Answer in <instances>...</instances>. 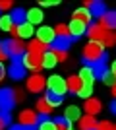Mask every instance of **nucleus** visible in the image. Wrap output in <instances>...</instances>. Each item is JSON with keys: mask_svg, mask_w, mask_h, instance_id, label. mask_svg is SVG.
Wrapping results in <instances>:
<instances>
[{"mask_svg": "<svg viewBox=\"0 0 116 130\" xmlns=\"http://www.w3.org/2000/svg\"><path fill=\"white\" fill-rule=\"evenodd\" d=\"M87 35L91 37V41H97V43H101L103 47H112V45H114V39H116L103 23H93V25H89L87 27Z\"/></svg>", "mask_w": 116, "mask_h": 130, "instance_id": "nucleus-1", "label": "nucleus"}, {"mask_svg": "<svg viewBox=\"0 0 116 130\" xmlns=\"http://www.w3.org/2000/svg\"><path fill=\"white\" fill-rule=\"evenodd\" d=\"M105 47L101 43H97V41H91V43L85 45V49H83V62H85V66H91L95 64L97 60H101L103 56H105Z\"/></svg>", "mask_w": 116, "mask_h": 130, "instance_id": "nucleus-2", "label": "nucleus"}, {"mask_svg": "<svg viewBox=\"0 0 116 130\" xmlns=\"http://www.w3.org/2000/svg\"><path fill=\"white\" fill-rule=\"evenodd\" d=\"M2 49H4V53L8 54V56H12V58H21L25 47H23V43L19 41V39H14V37H12V39L2 41Z\"/></svg>", "mask_w": 116, "mask_h": 130, "instance_id": "nucleus-3", "label": "nucleus"}, {"mask_svg": "<svg viewBox=\"0 0 116 130\" xmlns=\"http://www.w3.org/2000/svg\"><path fill=\"white\" fill-rule=\"evenodd\" d=\"M16 91L12 87H0V111L10 113L14 105H16Z\"/></svg>", "mask_w": 116, "mask_h": 130, "instance_id": "nucleus-4", "label": "nucleus"}, {"mask_svg": "<svg viewBox=\"0 0 116 130\" xmlns=\"http://www.w3.org/2000/svg\"><path fill=\"white\" fill-rule=\"evenodd\" d=\"M47 89H49V91H54V93H58V95L64 97V93L68 91L66 80H64L62 76H58V74H52V76L47 80Z\"/></svg>", "mask_w": 116, "mask_h": 130, "instance_id": "nucleus-5", "label": "nucleus"}, {"mask_svg": "<svg viewBox=\"0 0 116 130\" xmlns=\"http://www.w3.org/2000/svg\"><path fill=\"white\" fill-rule=\"evenodd\" d=\"M21 62H23V66H25V70H31L33 74H37V72L43 68V56H41V54L27 53V54H23Z\"/></svg>", "mask_w": 116, "mask_h": 130, "instance_id": "nucleus-6", "label": "nucleus"}, {"mask_svg": "<svg viewBox=\"0 0 116 130\" xmlns=\"http://www.w3.org/2000/svg\"><path fill=\"white\" fill-rule=\"evenodd\" d=\"M72 37H60V35H56L54 41L49 45L50 49H52V53H68V49L72 47Z\"/></svg>", "mask_w": 116, "mask_h": 130, "instance_id": "nucleus-7", "label": "nucleus"}, {"mask_svg": "<svg viewBox=\"0 0 116 130\" xmlns=\"http://www.w3.org/2000/svg\"><path fill=\"white\" fill-rule=\"evenodd\" d=\"M21 58H12V64H10V68H8V74H10V78H14V80H23V78H25V66H23Z\"/></svg>", "mask_w": 116, "mask_h": 130, "instance_id": "nucleus-8", "label": "nucleus"}, {"mask_svg": "<svg viewBox=\"0 0 116 130\" xmlns=\"http://www.w3.org/2000/svg\"><path fill=\"white\" fill-rule=\"evenodd\" d=\"M44 86H47V82H44V78L41 76V74H31V78L27 80V89H29L31 93L43 91Z\"/></svg>", "mask_w": 116, "mask_h": 130, "instance_id": "nucleus-9", "label": "nucleus"}, {"mask_svg": "<svg viewBox=\"0 0 116 130\" xmlns=\"http://www.w3.org/2000/svg\"><path fill=\"white\" fill-rule=\"evenodd\" d=\"M19 124L23 126H37L39 124V115L31 109H25L19 113Z\"/></svg>", "mask_w": 116, "mask_h": 130, "instance_id": "nucleus-10", "label": "nucleus"}, {"mask_svg": "<svg viewBox=\"0 0 116 130\" xmlns=\"http://www.w3.org/2000/svg\"><path fill=\"white\" fill-rule=\"evenodd\" d=\"M85 8L89 10V14H91V18H103L106 14V6L103 4V2H99V0H89V2H85Z\"/></svg>", "mask_w": 116, "mask_h": 130, "instance_id": "nucleus-11", "label": "nucleus"}, {"mask_svg": "<svg viewBox=\"0 0 116 130\" xmlns=\"http://www.w3.org/2000/svg\"><path fill=\"white\" fill-rule=\"evenodd\" d=\"M56 37V31L52 29V27H39L37 29V41H41L43 45H50L52 41H54Z\"/></svg>", "mask_w": 116, "mask_h": 130, "instance_id": "nucleus-12", "label": "nucleus"}, {"mask_svg": "<svg viewBox=\"0 0 116 130\" xmlns=\"http://www.w3.org/2000/svg\"><path fill=\"white\" fill-rule=\"evenodd\" d=\"M68 29H70V37L72 39H79L87 33V25L83 22H77V20H72V23L68 25Z\"/></svg>", "mask_w": 116, "mask_h": 130, "instance_id": "nucleus-13", "label": "nucleus"}, {"mask_svg": "<svg viewBox=\"0 0 116 130\" xmlns=\"http://www.w3.org/2000/svg\"><path fill=\"white\" fill-rule=\"evenodd\" d=\"M12 33H14V39H31L33 37V25L31 23H23L19 27H14Z\"/></svg>", "mask_w": 116, "mask_h": 130, "instance_id": "nucleus-14", "label": "nucleus"}, {"mask_svg": "<svg viewBox=\"0 0 116 130\" xmlns=\"http://www.w3.org/2000/svg\"><path fill=\"white\" fill-rule=\"evenodd\" d=\"M106 60H108V56H103V58L101 60H97V62H95V64H91V70H93V74H95V78H103L106 74V72H108V68H106Z\"/></svg>", "mask_w": 116, "mask_h": 130, "instance_id": "nucleus-15", "label": "nucleus"}, {"mask_svg": "<svg viewBox=\"0 0 116 130\" xmlns=\"http://www.w3.org/2000/svg\"><path fill=\"white\" fill-rule=\"evenodd\" d=\"M10 18H12V23H14L16 27L27 23V12L23 10V8H16V10H12Z\"/></svg>", "mask_w": 116, "mask_h": 130, "instance_id": "nucleus-16", "label": "nucleus"}, {"mask_svg": "<svg viewBox=\"0 0 116 130\" xmlns=\"http://www.w3.org/2000/svg\"><path fill=\"white\" fill-rule=\"evenodd\" d=\"M77 78L81 80L83 86H93L95 74H93V70H91V66H83L81 70H79V74H77Z\"/></svg>", "mask_w": 116, "mask_h": 130, "instance_id": "nucleus-17", "label": "nucleus"}, {"mask_svg": "<svg viewBox=\"0 0 116 130\" xmlns=\"http://www.w3.org/2000/svg\"><path fill=\"white\" fill-rule=\"evenodd\" d=\"M64 117H66V120L72 124V122H79V119H81V111H79V107L77 105H70V107L64 111Z\"/></svg>", "mask_w": 116, "mask_h": 130, "instance_id": "nucleus-18", "label": "nucleus"}, {"mask_svg": "<svg viewBox=\"0 0 116 130\" xmlns=\"http://www.w3.org/2000/svg\"><path fill=\"white\" fill-rule=\"evenodd\" d=\"M101 23H103L108 31L114 29V27H116V10H106V14L101 18Z\"/></svg>", "mask_w": 116, "mask_h": 130, "instance_id": "nucleus-19", "label": "nucleus"}, {"mask_svg": "<svg viewBox=\"0 0 116 130\" xmlns=\"http://www.w3.org/2000/svg\"><path fill=\"white\" fill-rule=\"evenodd\" d=\"M37 130H58V126L54 124V120L50 117H39V124H37Z\"/></svg>", "mask_w": 116, "mask_h": 130, "instance_id": "nucleus-20", "label": "nucleus"}, {"mask_svg": "<svg viewBox=\"0 0 116 130\" xmlns=\"http://www.w3.org/2000/svg\"><path fill=\"white\" fill-rule=\"evenodd\" d=\"M43 22V12L39 10V8H31L27 12V23L31 25H39V23Z\"/></svg>", "mask_w": 116, "mask_h": 130, "instance_id": "nucleus-21", "label": "nucleus"}, {"mask_svg": "<svg viewBox=\"0 0 116 130\" xmlns=\"http://www.w3.org/2000/svg\"><path fill=\"white\" fill-rule=\"evenodd\" d=\"M95 128H97L95 117L87 115V117H81V119H79V130H95Z\"/></svg>", "mask_w": 116, "mask_h": 130, "instance_id": "nucleus-22", "label": "nucleus"}, {"mask_svg": "<svg viewBox=\"0 0 116 130\" xmlns=\"http://www.w3.org/2000/svg\"><path fill=\"white\" fill-rule=\"evenodd\" d=\"M44 101L50 105V107L54 109V107H58V105H62V101H64V97L62 95H58V93H54V91H49L47 89V95H44Z\"/></svg>", "mask_w": 116, "mask_h": 130, "instance_id": "nucleus-23", "label": "nucleus"}, {"mask_svg": "<svg viewBox=\"0 0 116 130\" xmlns=\"http://www.w3.org/2000/svg\"><path fill=\"white\" fill-rule=\"evenodd\" d=\"M101 109L103 107H101L99 99H87V101H85V111H87V115H91V117H95Z\"/></svg>", "mask_w": 116, "mask_h": 130, "instance_id": "nucleus-24", "label": "nucleus"}, {"mask_svg": "<svg viewBox=\"0 0 116 130\" xmlns=\"http://www.w3.org/2000/svg\"><path fill=\"white\" fill-rule=\"evenodd\" d=\"M66 86H68V91H72V93H76V95H77L83 84H81V80H79L77 76H70L66 80Z\"/></svg>", "mask_w": 116, "mask_h": 130, "instance_id": "nucleus-25", "label": "nucleus"}, {"mask_svg": "<svg viewBox=\"0 0 116 130\" xmlns=\"http://www.w3.org/2000/svg\"><path fill=\"white\" fill-rule=\"evenodd\" d=\"M74 20H77V22H83L85 25H87L93 18H91V14H89L87 8H77L76 12H74Z\"/></svg>", "mask_w": 116, "mask_h": 130, "instance_id": "nucleus-26", "label": "nucleus"}, {"mask_svg": "<svg viewBox=\"0 0 116 130\" xmlns=\"http://www.w3.org/2000/svg\"><path fill=\"white\" fill-rule=\"evenodd\" d=\"M58 64V58H56V54L52 51H47L43 54V68H54Z\"/></svg>", "mask_w": 116, "mask_h": 130, "instance_id": "nucleus-27", "label": "nucleus"}, {"mask_svg": "<svg viewBox=\"0 0 116 130\" xmlns=\"http://www.w3.org/2000/svg\"><path fill=\"white\" fill-rule=\"evenodd\" d=\"M29 53H31V54H41V56H43V54L47 53V45H43L41 41L35 39V41L29 43Z\"/></svg>", "mask_w": 116, "mask_h": 130, "instance_id": "nucleus-28", "label": "nucleus"}, {"mask_svg": "<svg viewBox=\"0 0 116 130\" xmlns=\"http://www.w3.org/2000/svg\"><path fill=\"white\" fill-rule=\"evenodd\" d=\"M37 111L43 115V117H49L50 111H52V107H50V105L47 103L44 99H39V101H37Z\"/></svg>", "mask_w": 116, "mask_h": 130, "instance_id": "nucleus-29", "label": "nucleus"}, {"mask_svg": "<svg viewBox=\"0 0 116 130\" xmlns=\"http://www.w3.org/2000/svg\"><path fill=\"white\" fill-rule=\"evenodd\" d=\"M0 29L2 31H12L14 29V23H12L10 16H0Z\"/></svg>", "mask_w": 116, "mask_h": 130, "instance_id": "nucleus-30", "label": "nucleus"}, {"mask_svg": "<svg viewBox=\"0 0 116 130\" xmlns=\"http://www.w3.org/2000/svg\"><path fill=\"white\" fill-rule=\"evenodd\" d=\"M91 93H93V86H81V89H79V93H77V97L81 99H91Z\"/></svg>", "mask_w": 116, "mask_h": 130, "instance_id": "nucleus-31", "label": "nucleus"}, {"mask_svg": "<svg viewBox=\"0 0 116 130\" xmlns=\"http://www.w3.org/2000/svg\"><path fill=\"white\" fill-rule=\"evenodd\" d=\"M101 80H103V84H105V86H110V87H114V86H116V76L112 74L110 70L106 72V74L101 78Z\"/></svg>", "mask_w": 116, "mask_h": 130, "instance_id": "nucleus-32", "label": "nucleus"}, {"mask_svg": "<svg viewBox=\"0 0 116 130\" xmlns=\"http://www.w3.org/2000/svg\"><path fill=\"white\" fill-rule=\"evenodd\" d=\"M54 124L58 126V130H68V128H70V122L66 120V117H56Z\"/></svg>", "mask_w": 116, "mask_h": 130, "instance_id": "nucleus-33", "label": "nucleus"}, {"mask_svg": "<svg viewBox=\"0 0 116 130\" xmlns=\"http://www.w3.org/2000/svg\"><path fill=\"white\" fill-rule=\"evenodd\" d=\"M56 35H60V37H70V29H68V25H64V23H60V25H56Z\"/></svg>", "mask_w": 116, "mask_h": 130, "instance_id": "nucleus-34", "label": "nucleus"}, {"mask_svg": "<svg viewBox=\"0 0 116 130\" xmlns=\"http://www.w3.org/2000/svg\"><path fill=\"white\" fill-rule=\"evenodd\" d=\"M95 130H114V126L110 124V120H101V122H97Z\"/></svg>", "mask_w": 116, "mask_h": 130, "instance_id": "nucleus-35", "label": "nucleus"}, {"mask_svg": "<svg viewBox=\"0 0 116 130\" xmlns=\"http://www.w3.org/2000/svg\"><path fill=\"white\" fill-rule=\"evenodd\" d=\"M10 130H37V126H23V124H10Z\"/></svg>", "mask_w": 116, "mask_h": 130, "instance_id": "nucleus-36", "label": "nucleus"}, {"mask_svg": "<svg viewBox=\"0 0 116 130\" xmlns=\"http://www.w3.org/2000/svg\"><path fill=\"white\" fill-rule=\"evenodd\" d=\"M0 120H2L6 126H10V120H12L10 113H6V111H0Z\"/></svg>", "mask_w": 116, "mask_h": 130, "instance_id": "nucleus-37", "label": "nucleus"}, {"mask_svg": "<svg viewBox=\"0 0 116 130\" xmlns=\"http://www.w3.org/2000/svg\"><path fill=\"white\" fill-rule=\"evenodd\" d=\"M10 8H12L10 0H0V10H10Z\"/></svg>", "mask_w": 116, "mask_h": 130, "instance_id": "nucleus-38", "label": "nucleus"}, {"mask_svg": "<svg viewBox=\"0 0 116 130\" xmlns=\"http://www.w3.org/2000/svg\"><path fill=\"white\" fill-rule=\"evenodd\" d=\"M56 4H58V0H43V2H41V6H47V8L56 6Z\"/></svg>", "mask_w": 116, "mask_h": 130, "instance_id": "nucleus-39", "label": "nucleus"}, {"mask_svg": "<svg viewBox=\"0 0 116 130\" xmlns=\"http://www.w3.org/2000/svg\"><path fill=\"white\" fill-rule=\"evenodd\" d=\"M56 54V58H58V62H64L66 60V53H54Z\"/></svg>", "mask_w": 116, "mask_h": 130, "instance_id": "nucleus-40", "label": "nucleus"}, {"mask_svg": "<svg viewBox=\"0 0 116 130\" xmlns=\"http://www.w3.org/2000/svg\"><path fill=\"white\" fill-rule=\"evenodd\" d=\"M4 76H6V68H4V64L0 62V82L4 80Z\"/></svg>", "mask_w": 116, "mask_h": 130, "instance_id": "nucleus-41", "label": "nucleus"}, {"mask_svg": "<svg viewBox=\"0 0 116 130\" xmlns=\"http://www.w3.org/2000/svg\"><path fill=\"white\" fill-rule=\"evenodd\" d=\"M6 56H8V54L4 53V49H2V41H0V62H2V60H4Z\"/></svg>", "mask_w": 116, "mask_h": 130, "instance_id": "nucleus-42", "label": "nucleus"}, {"mask_svg": "<svg viewBox=\"0 0 116 130\" xmlns=\"http://www.w3.org/2000/svg\"><path fill=\"white\" fill-rule=\"evenodd\" d=\"M110 113H112V115H116V99L110 103Z\"/></svg>", "mask_w": 116, "mask_h": 130, "instance_id": "nucleus-43", "label": "nucleus"}, {"mask_svg": "<svg viewBox=\"0 0 116 130\" xmlns=\"http://www.w3.org/2000/svg\"><path fill=\"white\" fill-rule=\"evenodd\" d=\"M110 72H112V74H114V76H116V60H114V62H112V68H110Z\"/></svg>", "mask_w": 116, "mask_h": 130, "instance_id": "nucleus-44", "label": "nucleus"}, {"mask_svg": "<svg viewBox=\"0 0 116 130\" xmlns=\"http://www.w3.org/2000/svg\"><path fill=\"white\" fill-rule=\"evenodd\" d=\"M4 126H6V124H4V122H2V120H0V130H2V128H4Z\"/></svg>", "mask_w": 116, "mask_h": 130, "instance_id": "nucleus-45", "label": "nucleus"}, {"mask_svg": "<svg viewBox=\"0 0 116 130\" xmlns=\"http://www.w3.org/2000/svg\"><path fill=\"white\" fill-rule=\"evenodd\" d=\"M112 93H114V97H116V86H114V87H112Z\"/></svg>", "mask_w": 116, "mask_h": 130, "instance_id": "nucleus-46", "label": "nucleus"}, {"mask_svg": "<svg viewBox=\"0 0 116 130\" xmlns=\"http://www.w3.org/2000/svg\"><path fill=\"white\" fill-rule=\"evenodd\" d=\"M68 130H74V128H68Z\"/></svg>", "mask_w": 116, "mask_h": 130, "instance_id": "nucleus-47", "label": "nucleus"}, {"mask_svg": "<svg viewBox=\"0 0 116 130\" xmlns=\"http://www.w3.org/2000/svg\"><path fill=\"white\" fill-rule=\"evenodd\" d=\"M114 130H116V126H114Z\"/></svg>", "mask_w": 116, "mask_h": 130, "instance_id": "nucleus-48", "label": "nucleus"}]
</instances>
